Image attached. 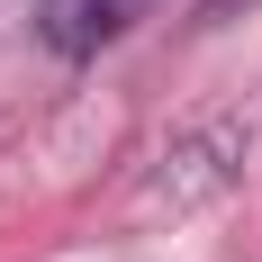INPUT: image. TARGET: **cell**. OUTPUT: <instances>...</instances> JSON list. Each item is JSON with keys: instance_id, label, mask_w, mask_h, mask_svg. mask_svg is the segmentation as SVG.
I'll list each match as a JSON object with an SVG mask.
<instances>
[{"instance_id": "obj_1", "label": "cell", "mask_w": 262, "mask_h": 262, "mask_svg": "<svg viewBox=\"0 0 262 262\" xmlns=\"http://www.w3.org/2000/svg\"><path fill=\"white\" fill-rule=\"evenodd\" d=\"M136 18H145V0H46V9H36V36L81 63V54H100L108 36H127Z\"/></svg>"}]
</instances>
